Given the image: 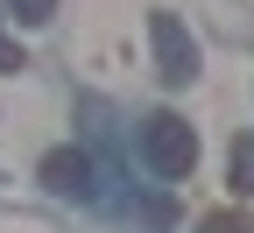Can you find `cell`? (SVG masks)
<instances>
[{
	"mask_svg": "<svg viewBox=\"0 0 254 233\" xmlns=\"http://www.w3.org/2000/svg\"><path fill=\"white\" fill-rule=\"evenodd\" d=\"M205 233H240V226H226V219H212V226H205Z\"/></svg>",
	"mask_w": 254,
	"mask_h": 233,
	"instance_id": "52a82bcc",
	"label": "cell"
},
{
	"mask_svg": "<svg viewBox=\"0 0 254 233\" xmlns=\"http://www.w3.org/2000/svg\"><path fill=\"white\" fill-rule=\"evenodd\" d=\"M141 155L155 177H190V162H198V135H190L184 113H148L141 120Z\"/></svg>",
	"mask_w": 254,
	"mask_h": 233,
	"instance_id": "6da1fadb",
	"label": "cell"
},
{
	"mask_svg": "<svg viewBox=\"0 0 254 233\" xmlns=\"http://www.w3.org/2000/svg\"><path fill=\"white\" fill-rule=\"evenodd\" d=\"M233 191H254V142L233 149Z\"/></svg>",
	"mask_w": 254,
	"mask_h": 233,
	"instance_id": "277c9868",
	"label": "cell"
},
{
	"mask_svg": "<svg viewBox=\"0 0 254 233\" xmlns=\"http://www.w3.org/2000/svg\"><path fill=\"white\" fill-rule=\"evenodd\" d=\"M7 7H14V14H21L28 28H43V21L57 14V0H7Z\"/></svg>",
	"mask_w": 254,
	"mask_h": 233,
	"instance_id": "5b68a950",
	"label": "cell"
},
{
	"mask_svg": "<svg viewBox=\"0 0 254 233\" xmlns=\"http://www.w3.org/2000/svg\"><path fill=\"white\" fill-rule=\"evenodd\" d=\"M36 177H43L57 198H92V155H85V149H50Z\"/></svg>",
	"mask_w": 254,
	"mask_h": 233,
	"instance_id": "3957f363",
	"label": "cell"
},
{
	"mask_svg": "<svg viewBox=\"0 0 254 233\" xmlns=\"http://www.w3.org/2000/svg\"><path fill=\"white\" fill-rule=\"evenodd\" d=\"M14 64H21V57H14V50H7V43H0V71H14Z\"/></svg>",
	"mask_w": 254,
	"mask_h": 233,
	"instance_id": "8992f818",
	"label": "cell"
},
{
	"mask_svg": "<svg viewBox=\"0 0 254 233\" xmlns=\"http://www.w3.org/2000/svg\"><path fill=\"white\" fill-rule=\"evenodd\" d=\"M148 43H155V71H163L170 85L198 78V43H190V28L177 14H148Z\"/></svg>",
	"mask_w": 254,
	"mask_h": 233,
	"instance_id": "7a4b0ae2",
	"label": "cell"
}]
</instances>
